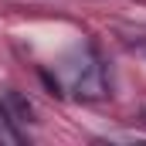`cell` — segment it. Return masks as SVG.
Listing matches in <instances>:
<instances>
[{"label": "cell", "mask_w": 146, "mask_h": 146, "mask_svg": "<svg viewBox=\"0 0 146 146\" xmlns=\"http://www.w3.org/2000/svg\"><path fill=\"white\" fill-rule=\"evenodd\" d=\"M0 115L10 122V126H17V122H31V102L24 99V95H17V92H3L0 95Z\"/></svg>", "instance_id": "obj_2"}, {"label": "cell", "mask_w": 146, "mask_h": 146, "mask_svg": "<svg viewBox=\"0 0 146 146\" xmlns=\"http://www.w3.org/2000/svg\"><path fill=\"white\" fill-rule=\"evenodd\" d=\"M143 122H146V112H143Z\"/></svg>", "instance_id": "obj_3"}, {"label": "cell", "mask_w": 146, "mask_h": 146, "mask_svg": "<svg viewBox=\"0 0 146 146\" xmlns=\"http://www.w3.org/2000/svg\"><path fill=\"white\" fill-rule=\"evenodd\" d=\"M72 92L85 102H99L109 95V78H106V65L99 58H88L72 78Z\"/></svg>", "instance_id": "obj_1"}]
</instances>
